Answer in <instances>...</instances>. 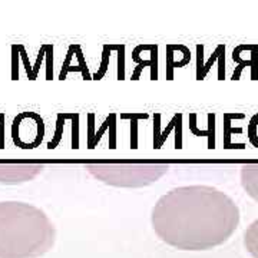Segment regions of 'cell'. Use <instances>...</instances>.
Listing matches in <instances>:
<instances>
[{"label": "cell", "mask_w": 258, "mask_h": 258, "mask_svg": "<svg viewBox=\"0 0 258 258\" xmlns=\"http://www.w3.org/2000/svg\"><path fill=\"white\" fill-rule=\"evenodd\" d=\"M240 178L245 194L258 203V164H245L241 166Z\"/></svg>", "instance_id": "5b68a950"}, {"label": "cell", "mask_w": 258, "mask_h": 258, "mask_svg": "<svg viewBox=\"0 0 258 258\" xmlns=\"http://www.w3.org/2000/svg\"><path fill=\"white\" fill-rule=\"evenodd\" d=\"M74 119V139H72V148H79V115L72 113Z\"/></svg>", "instance_id": "8fae6325"}, {"label": "cell", "mask_w": 258, "mask_h": 258, "mask_svg": "<svg viewBox=\"0 0 258 258\" xmlns=\"http://www.w3.org/2000/svg\"><path fill=\"white\" fill-rule=\"evenodd\" d=\"M182 119V115H175L174 118H172V120L169 122V125H168V128L162 132V135L159 137V138L157 139H154V148H157V149H159V148L162 147L164 145V142H165V139L168 138V134L171 132V129L172 128H175L176 126V123L179 122V120Z\"/></svg>", "instance_id": "52a82bcc"}, {"label": "cell", "mask_w": 258, "mask_h": 258, "mask_svg": "<svg viewBox=\"0 0 258 258\" xmlns=\"http://www.w3.org/2000/svg\"><path fill=\"white\" fill-rule=\"evenodd\" d=\"M64 119H66V115H59L57 116V128H56V137L55 139L52 141V142H49V149H53V148H56V145L59 144V141H60V132H62V129H63V122Z\"/></svg>", "instance_id": "30bf717a"}, {"label": "cell", "mask_w": 258, "mask_h": 258, "mask_svg": "<svg viewBox=\"0 0 258 258\" xmlns=\"http://www.w3.org/2000/svg\"><path fill=\"white\" fill-rule=\"evenodd\" d=\"M45 169L43 164H0V184L16 185L35 179Z\"/></svg>", "instance_id": "277c9868"}, {"label": "cell", "mask_w": 258, "mask_h": 258, "mask_svg": "<svg viewBox=\"0 0 258 258\" xmlns=\"http://www.w3.org/2000/svg\"><path fill=\"white\" fill-rule=\"evenodd\" d=\"M111 50H112L111 45L103 46V52H102V66H101V69H99V72L93 76V79L99 81V79H102V76L105 75V72H106V68H108V63H109V55H111Z\"/></svg>", "instance_id": "ba28073f"}, {"label": "cell", "mask_w": 258, "mask_h": 258, "mask_svg": "<svg viewBox=\"0 0 258 258\" xmlns=\"http://www.w3.org/2000/svg\"><path fill=\"white\" fill-rule=\"evenodd\" d=\"M86 169L103 184L120 188H142L157 182L169 169L168 164H89Z\"/></svg>", "instance_id": "3957f363"}, {"label": "cell", "mask_w": 258, "mask_h": 258, "mask_svg": "<svg viewBox=\"0 0 258 258\" xmlns=\"http://www.w3.org/2000/svg\"><path fill=\"white\" fill-rule=\"evenodd\" d=\"M147 113H123L122 115V118H131V119H134V122L131 120V123H134L132 125V129H134V134H132V148L135 149V148H138V138H137V128H138V120L139 118H142V116H145Z\"/></svg>", "instance_id": "9c48e42d"}, {"label": "cell", "mask_w": 258, "mask_h": 258, "mask_svg": "<svg viewBox=\"0 0 258 258\" xmlns=\"http://www.w3.org/2000/svg\"><path fill=\"white\" fill-rule=\"evenodd\" d=\"M244 245L252 257L258 258V218L244 232Z\"/></svg>", "instance_id": "8992f818"}, {"label": "cell", "mask_w": 258, "mask_h": 258, "mask_svg": "<svg viewBox=\"0 0 258 258\" xmlns=\"http://www.w3.org/2000/svg\"><path fill=\"white\" fill-rule=\"evenodd\" d=\"M55 238V225L40 208L19 201L0 203V258L42 257Z\"/></svg>", "instance_id": "7a4b0ae2"}, {"label": "cell", "mask_w": 258, "mask_h": 258, "mask_svg": "<svg viewBox=\"0 0 258 258\" xmlns=\"http://www.w3.org/2000/svg\"><path fill=\"white\" fill-rule=\"evenodd\" d=\"M151 222L168 245L182 251H205L230 240L240 224V208L215 186H179L158 200Z\"/></svg>", "instance_id": "6da1fadb"}]
</instances>
